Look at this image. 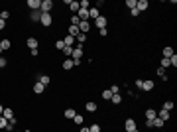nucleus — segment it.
Segmentation results:
<instances>
[{
	"instance_id": "17",
	"label": "nucleus",
	"mask_w": 177,
	"mask_h": 132,
	"mask_svg": "<svg viewBox=\"0 0 177 132\" xmlns=\"http://www.w3.org/2000/svg\"><path fill=\"white\" fill-rule=\"evenodd\" d=\"M173 53H175V51H173V47H163V51H161V57H165V59H169V57H171L173 55Z\"/></svg>"
},
{
	"instance_id": "32",
	"label": "nucleus",
	"mask_w": 177,
	"mask_h": 132,
	"mask_svg": "<svg viewBox=\"0 0 177 132\" xmlns=\"http://www.w3.org/2000/svg\"><path fill=\"white\" fill-rule=\"evenodd\" d=\"M169 65H171L173 69H175V67H177V53H173V55L169 57Z\"/></svg>"
},
{
	"instance_id": "3",
	"label": "nucleus",
	"mask_w": 177,
	"mask_h": 132,
	"mask_svg": "<svg viewBox=\"0 0 177 132\" xmlns=\"http://www.w3.org/2000/svg\"><path fill=\"white\" fill-rule=\"evenodd\" d=\"M136 128H138V126H136V120H134V118H126V120H124V130L126 132H134Z\"/></svg>"
},
{
	"instance_id": "38",
	"label": "nucleus",
	"mask_w": 177,
	"mask_h": 132,
	"mask_svg": "<svg viewBox=\"0 0 177 132\" xmlns=\"http://www.w3.org/2000/svg\"><path fill=\"white\" fill-rule=\"evenodd\" d=\"M126 8H128V10L136 8V0H126Z\"/></svg>"
},
{
	"instance_id": "18",
	"label": "nucleus",
	"mask_w": 177,
	"mask_h": 132,
	"mask_svg": "<svg viewBox=\"0 0 177 132\" xmlns=\"http://www.w3.org/2000/svg\"><path fill=\"white\" fill-rule=\"evenodd\" d=\"M98 16H100V12H98V8H97V6H94V8H89V18L97 20Z\"/></svg>"
},
{
	"instance_id": "40",
	"label": "nucleus",
	"mask_w": 177,
	"mask_h": 132,
	"mask_svg": "<svg viewBox=\"0 0 177 132\" xmlns=\"http://www.w3.org/2000/svg\"><path fill=\"white\" fill-rule=\"evenodd\" d=\"M110 97H112V93H110L108 89H106V91H103V99H104V101H110Z\"/></svg>"
},
{
	"instance_id": "45",
	"label": "nucleus",
	"mask_w": 177,
	"mask_h": 132,
	"mask_svg": "<svg viewBox=\"0 0 177 132\" xmlns=\"http://www.w3.org/2000/svg\"><path fill=\"white\" fill-rule=\"evenodd\" d=\"M6 28V22H4V20H0V30H4Z\"/></svg>"
},
{
	"instance_id": "31",
	"label": "nucleus",
	"mask_w": 177,
	"mask_h": 132,
	"mask_svg": "<svg viewBox=\"0 0 177 132\" xmlns=\"http://www.w3.org/2000/svg\"><path fill=\"white\" fill-rule=\"evenodd\" d=\"M6 126H8V120L0 114V130H6Z\"/></svg>"
},
{
	"instance_id": "24",
	"label": "nucleus",
	"mask_w": 177,
	"mask_h": 132,
	"mask_svg": "<svg viewBox=\"0 0 177 132\" xmlns=\"http://www.w3.org/2000/svg\"><path fill=\"white\" fill-rule=\"evenodd\" d=\"M75 67V63H73V59H65V61H63V69L65 71H69V69H73Z\"/></svg>"
},
{
	"instance_id": "9",
	"label": "nucleus",
	"mask_w": 177,
	"mask_h": 132,
	"mask_svg": "<svg viewBox=\"0 0 177 132\" xmlns=\"http://www.w3.org/2000/svg\"><path fill=\"white\" fill-rule=\"evenodd\" d=\"M85 109H87L89 113H97V110H98V104L94 103V101H87V104H85Z\"/></svg>"
},
{
	"instance_id": "26",
	"label": "nucleus",
	"mask_w": 177,
	"mask_h": 132,
	"mask_svg": "<svg viewBox=\"0 0 177 132\" xmlns=\"http://www.w3.org/2000/svg\"><path fill=\"white\" fill-rule=\"evenodd\" d=\"M83 120H85V116H83V114H79V113L73 116V122H75V124H79V126L83 124Z\"/></svg>"
},
{
	"instance_id": "5",
	"label": "nucleus",
	"mask_w": 177,
	"mask_h": 132,
	"mask_svg": "<svg viewBox=\"0 0 177 132\" xmlns=\"http://www.w3.org/2000/svg\"><path fill=\"white\" fill-rule=\"evenodd\" d=\"M136 8H138V12H146L149 8V2L148 0H136Z\"/></svg>"
},
{
	"instance_id": "7",
	"label": "nucleus",
	"mask_w": 177,
	"mask_h": 132,
	"mask_svg": "<svg viewBox=\"0 0 177 132\" xmlns=\"http://www.w3.org/2000/svg\"><path fill=\"white\" fill-rule=\"evenodd\" d=\"M26 45H28L30 51H32V49H37V47H39V42H37V38H28L26 40Z\"/></svg>"
},
{
	"instance_id": "43",
	"label": "nucleus",
	"mask_w": 177,
	"mask_h": 132,
	"mask_svg": "<svg viewBox=\"0 0 177 132\" xmlns=\"http://www.w3.org/2000/svg\"><path fill=\"white\" fill-rule=\"evenodd\" d=\"M98 34H100V36L104 38V36H108V30H106V28H103V30H98Z\"/></svg>"
},
{
	"instance_id": "30",
	"label": "nucleus",
	"mask_w": 177,
	"mask_h": 132,
	"mask_svg": "<svg viewBox=\"0 0 177 132\" xmlns=\"http://www.w3.org/2000/svg\"><path fill=\"white\" fill-rule=\"evenodd\" d=\"M163 124H165V122H163L161 118H158V116L154 118V128H163Z\"/></svg>"
},
{
	"instance_id": "36",
	"label": "nucleus",
	"mask_w": 177,
	"mask_h": 132,
	"mask_svg": "<svg viewBox=\"0 0 177 132\" xmlns=\"http://www.w3.org/2000/svg\"><path fill=\"white\" fill-rule=\"evenodd\" d=\"M71 53H73V47H63V55H65V57H71Z\"/></svg>"
},
{
	"instance_id": "4",
	"label": "nucleus",
	"mask_w": 177,
	"mask_h": 132,
	"mask_svg": "<svg viewBox=\"0 0 177 132\" xmlns=\"http://www.w3.org/2000/svg\"><path fill=\"white\" fill-rule=\"evenodd\" d=\"M39 24H42V26H45V28H49V26L53 24L51 14H42V16H39Z\"/></svg>"
},
{
	"instance_id": "2",
	"label": "nucleus",
	"mask_w": 177,
	"mask_h": 132,
	"mask_svg": "<svg viewBox=\"0 0 177 132\" xmlns=\"http://www.w3.org/2000/svg\"><path fill=\"white\" fill-rule=\"evenodd\" d=\"M154 87H155L154 81H152V79H146V81H142L140 91H144V93H149V91H154Z\"/></svg>"
},
{
	"instance_id": "21",
	"label": "nucleus",
	"mask_w": 177,
	"mask_h": 132,
	"mask_svg": "<svg viewBox=\"0 0 177 132\" xmlns=\"http://www.w3.org/2000/svg\"><path fill=\"white\" fill-rule=\"evenodd\" d=\"M77 34H79V26H71L69 24V30H67V36H77Z\"/></svg>"
},
{
	"instance_id": "29",
	"label": "nucleus",
	"mask_w": 177,
	"mask_h": 132,
	"mask_svg": "<svg viewBox=\"0 0 177 132\" xmlns=\"http://www.w3.org/2000/svg\"><path fill=\"white\" fill-rule=\"evenodd\" d=\"M173 107H175V104H173V101H165V103H163V110H169V113H171Z\"/></svg>"
},
{
	"instance_id": "10",
	"label": "nucleus",
	"mask_w": 177,
	"mask_h": 132,
	"mask_svg": "<svg viewBox=\"0 0 177 132\" xmlns=\"http://www.w3.org/2000/svg\"><path fill=\"white\" fill-rule=\"evenodd\" d=\"M32 91H33V93H36V95H42L43 91H45V87H43L42 83L37 81V83H33V85H32Z\"/></svg>"
},
{
	"instance_id": "6",
	"label": "nucleus",
	"mask_w": 177,
	"mask_h": 132,
	"mask_svg": "<svg viewBox=\"0 0 177 132\" xmlns=\"http://www.w3.org/2000/svg\"><path fill=\"white\" fill-rule=\"evenodd\" d=\"M106 24H108L106 16H98V18L94 20V26H97L98 30H103V28H106Z\"/></svg>"
},
{
	"instance_id": "27",
	"label": "nucleus",
	"mask_w": 177,
	"mask_h": 132,
	"mask_svg": "<svg viewBox=\"0 0 177 132\" xmlns=\"http://www.w3.org/2000/svg\"><path fill=\"white\" fill-rule=\"evenodd\" d=\"M155 73H158V77H161L163 81H167V75H165V69H163V67H158V69H155Z\"/></svg>"
},
{
	"instance_id": "44",
	"label": "nucleus",
	"mask_w": 177,
	"mask_h": 132,
	"mask_svg": "<svg viewBox=\"0 0 177 132\" xmlns=\"http://www.w3.org/2000/svg\"><path fill=\"white\" fill-rule=\"evenodd\" d=\"M146 126H148V128H154V120H146Z\"/></svg>"
},
{
	"instance_id": "19",
	"label": "nucleus",
	"mask_w": 177,
	"mask_h": 132,
	"mask_svg": "<svg viewBox=\"0 0 177 132\" xmlns=\"http://www.w3.org/2000/svg\"><path fill=\"white\" fill-rule=\"evenodd\" d=\"M75 42H77V43H81V45H83V43L85 42H87V34H77V36H75Z\"/></svg>"
},
{
	"instance_id": "46",
	"label": "nucleus",
	"mask_w": 177,
	"mask_h": 132,
	"mask_svg": "<svg viewBox=\"0 0 177 132\" xmlns=\"http://www.w3.org/2000/svg\"><path fill=\"white\" fill-rule=\"evenodd\" d=\"M79 132H91V130H89V126H81V130Z\"/></svg>"
},
{
	"instance_id": "33",
	"label": "nucleus",
	"mask_w": 177,
	"mask_h": 132,
	"mask_svg": "<svg viewBox=\"0 0 177 132\" xmlns=\"http://www.w3.org/2000/svg\"><path fill=\"white\" fill-rule=\"evenodd\" d=\"M89 130H91V132H100V124H98V122H93L91 126H89Z\"/></svg>"
},
{
	"instance_id": "34",
	"label": "nucleus",
	"mask_w": 177,
	"mask_h": 132,
	"mask_svg": "<svg viewBox=\"0 0 177 132\" xmlns=\"http://www.w3.org/2000/svg\"><path fill=\"white\" fill-rule=\"evenodd\" d=\"M81 24V20H79V16L75 14V16H71V26H79Z\"/></svg>"
},
{
	"instance_id": "13",
	"label": "nucleus",
	"mask_w": 177,
	"mask_h": 132,
	"mask_svg": "<svg viewBox=\"0 0 177 132\" xmlns=\"http://www.w3.org/2000/svg\"><path fill=\"white\" fill-rule=\"evenodd\" d=\"M89 30H91V22H89V20H87V22H81V24H79V32H81V34H87Z\"/></svg>"
},
{
	"instance_id": "28",
	"label": "nucleus",
	"mask_w": 177,
	"mask_h": 132,
	"mask_svg": "<svg viewBox=\"0 0 177 132\" xmlns=\"http://www.w3.org/2000/svg\"><path fill=\"white\" fill-rule=\"evenodd\" d=\"M69 8H71V12H79V2H77V0H71V4H69Z\"/></svg>"
},
{
	"instance_id": "37",
	"label": "nucleus",
	"mask_w": 177,
	"mask_h": 132,
	"mask_svg": "<svg viewBox=\"0 0 177 132\" xmlns=\"http://www.w3.org/2000/svg\"><path fill=\"white\" fill-rule=\"evenodd\" d=\"M108 91H110L112 95H116V93H120V85H110V89H108Z\"/></svg>"
},
{
	"instance_id": "8",
	"label": "nucleus",
	"mask_w": 177,
	"mask_h": 132,
	"mask_svg": "<svg viewBox=\"0 0 177 132\" xmlns=\"http://www.w3.org/2000/svg\"><path fill=\"white\" fill-rule=\"evenodd\" d=\"M144 116H146V120H154V118L158 116V110H155V109H146Z\"/></svg>"
},
{
	"instance_id": "22",
	"label": "nucleus",
	"mask_w": 177,
	"mask_h": 132,
	"mask_svg": "<svg viewBox=\"0 0 177 132\" xmlns=\"http://www.w3.org/2000/svg\"><path fill=\"white\" fill-rule=\"evenodd\" d=\"M37 81H39V83H42L43 87H47L49 83H51V79H49V75H39V79H37Z\"/></svg>"
},
{
	"instance_id": "15",
	"label": "nucleus",
	"mask_w": 177,
	"mask_h": 132,
	"mask_svg": "<svg viewBox=\"0 0 177 132\" xmlns=\"http://www.w3.org/2000/svg\"><path fill=\"white\" fill-rule=\"evenodd\" d=\"M63 43H65L67 47H75V43H77V42H75L73 36H65V38H63Z\"/></svg>"
},
{
	"instance_id": "48",
	"label": "nucleus",
	"mask_w": 177,
	"mask_h": 132,
	"mask_svg": "<svg viewBox=\"0 0 177 132\" xmlns=\"http://www.w3.org/2000/svg\"><path fill=\"white\" fill-rule=\"evenodd\" d=\"M134 132H140V130H138V128H136V130H134Z\"/></svg>"
},
{
	"instance_id": "16",
	"label": "nucleus",
	"mask_w": 177,
	"mask_h": 132,
	"mask_svg": "<svg viewBox=\"0 0 177 132\" xmlns=\"http://www.w3.org/2000/svg\"><path fill=\"white\" fill-rule=\"evenodd\" d=\"M0 47H2V51H6V49H10V47H12V42H10L8 38L0 40Z\"/></svg>"
},
{
	"instance_id": "23",
	"label": "nucleus",
	"mask_w": 177,
	"mask_h": 132,
	"mask_svg": "<svg viewBox=\"0 0 177 132\" xmlns=\"http://www.w3.org/2000/svg\"><path fill=\"white\" fill-rule=\"evenodd\" d=\"M110 103H112V104H120V103H122V95H120V93L112 95V97H110Z\"/></svg>"
},
{
	"instance_id": "25",
	"label": "nucleus",
	"mask_w": 177,
	"mask_h": 132,
	"mask_svg": "<svg viewBox=\"0 0 177 132\" xmlns=\"http://www.w3.org/2000/svg\"><path fill=\"white\" fill-rule=\"evenodd\" d=\"M2 116H4L6 120H10V118H14V110H12V109H4V113H2Z\"/></svg>"
},
{
	"instance_id": "14",
	"label": "nucleus",
	"mask_w": 177,
	"mask_h": 132,
	"mask_svg": "<svg viewBox=\"0 0 177 132\" xmlns=\"http://www.w3.org/2000/svg\"><path fill=\"white\" fill-rule=\"evenodd\" d=\"M75 114H77V110H75V109H65V110H63V118H69V120H73Z\"/></svg>"
},
{
	"instance_id": "42",
	"label": "nucleus",
	"mask_w": 177,
	"mask_h": 132,
	"mask_svg": "<svg viewBox=\"0 0 177 132\" xmlns=\"http://www.w3.org/2000/svg\"><path fill=\"white\" fill-rule=\"evenodd\" d=\"M130 14H132V18H138V16H140V12H138V8H132Z\"/></svg>"
},
{
	"instance_id": "35",
	"label": "nucleus",
	"mask_w": 177,
	"mask_h": 132,
	"mask_svg": "<svg viewBox=\"0 0 177 132\" xmlns=\"http://www.w3.org/2000/svg\"><path fill=\"white\" fill-rule=\"evenodd\" d=\"M8 18H10V12H8V10H2V12H0V20H4V22H6Z\"/></svg>"
},
{
	"instance_id": "39",
	"label": "nucleus",
	"mask_w": 177,
	"mask_h": 132,
	"mask_svg": "<svg viewBox=\"0 0 177 132\" xmlns=\"http://www.w3.org/2000/svg\"><path fill=\"white\" fill-rule=\"evenodd\" d=\"M55 47L59 49V51H63V47H65V43H63V40H57V42H55Z\"/></svg>"
},
{
	"instance_id": "47",
	"label": "nucleus",
	"mask_w": 177,
	"mask_h": 132,
	"mask_svg": "<svg viewBox=\"0 0 177 132\" xmlns=\"http://www.w3.org/2000/svg\"><path fill=\"white\" fill-rule=\"evenodd\" d=\"M2 113H4V107H2V104H0V114H2Z\"/></svg>"
},
{
	"instance_id": "1",
	"label": "nucleus",
	"mask_w": 177,
	"mask_h": 132,
	"mask_svg": "<svg viewBox=\"0 0 177 132\" xmlns=\"http://www.w3.org/2000/svg\"><path fill=\"white\" fill-rule=\"evenodd\" d=\"M53 8V0H42V6H39V12L42 14H49Z\"/></svg>"
},
{
	"instance_id": "41",
	"label": "nucleus",
	"mask_w": 177,
	"mask_h": 132,
	"mask_svg": "<svg viewBox=\"0 0 177 132\" xmlns=\"http://www.w3.org/2000/svg\"><path fill=\"white\" fill-rule=\"evenodd\" d=\"M8 65V61H6V57H2L0 55V69H2V67H6Z\"/></svg>"
},
{
	"instance_id": "11",
	"label": "nucleus",
	"mask_w": 177,
	"mask_h": 132,
	"mask_svg": "<svg viewBox=\"0 0 177 132\" xmlns=\"http://www.w3.org/2000/svg\"><path fill=\"white\" fill-rule=\"evenodd\" d=\"M158 118H161V120H163V122H167V120H169V118H171V113H169V110H159V113H158Z\"/></svg>"
},
{
	"instance_id": "49",
	"label": "nucleus",
	"mask_w": 177,
	"mask_h": 132,
	"mask_svg": "<svg viewBox=\"0 0 177 132\" xmlns=\"http://www.w3.org/2000/svg\"><path fill=\"white\" fill-rule=\"evenodd\" d=\"M0 53H2V47H0Z\"/></svg>"
},
{
	"instance_id": "12",
	"label": "nucleus",
	"mask_w": 177,
	"mask_h": 132,
	"mask_svg": "<svg viewBox=\"0 0 177 132\" xmlns=\"http://www.w3.org/2000/svg\"><path fill=\"white\" fill-rule=\"evenodd\" d=\"M28 6H30V12H32V10H39L42 0H28Z\"/></svg>"
},
{
	"instance_id": "20",
	"label": "nucleus",
	"mask_w": 177,
	"mask_h": 132,
	"mask_svg": "<svg viewBox=\"0 0 177 132\" xmlns=\"http://www.w3.org/2000/svg\"><path fill=\"white\" fill-rule=\"evenodd\" d=\"M39 16H42V12H39V10H32V12H30L32 22H39Z\"/></svg>"
}]
</instances>
